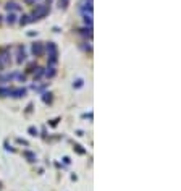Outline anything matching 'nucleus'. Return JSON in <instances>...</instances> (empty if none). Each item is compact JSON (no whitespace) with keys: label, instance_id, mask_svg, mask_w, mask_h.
<instances>
[{"label":"nucleus","instance_id":"f257e3e1","mask_svg":"<svg viewBox=\"0 0 181 191\" xmlns=\"http://www.w3.org/2000/svg\"><path fill=\"white\" fill-rule=\"evenodd\" d=\"M42 50H44V47L41 46V44H36V46L32 47V52L36 54V55H41V54H42Z\"/></svg>","mask_w":181,"mask_h":191}]
</instances>
